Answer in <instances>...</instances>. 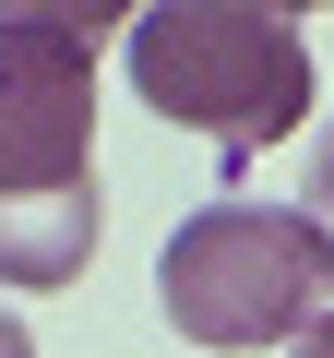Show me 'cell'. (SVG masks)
I'll list each match as a JSON object with an SVG mask.
<instances>
[{"label": "cell", "instance_id": "6da1fadb", "mask_svg": "<svg viewBox=\"0 0 334 358\" xmlns=\"http://www.w3.org/2000/svg\"><path fill=\"white\" fill-rule=\"evenodd\" d=\"M131 96L167 120V131H203L227 167H251L263 143H286L310 120V36L263 0H167L131 36Z\"/></svg>", "mask_w": 334, "mask_h": 358}, {"label": "cell", "instance_id": "7a4b0ae2", "mask_svg": "<svg viewBox=\"0 0 334 358\" xmlns=\"http://www.w3.org/2000/svg\"><path fill=\"white\" fill-rule=\"evenodd\" d=\"M155 310L191 346H298L334 310V227L298 203H203L155 251Z\"/></svg>", "mask_w": 334, "mask_h": 358}, {"label": "cell", "instance_id": "3957f363", "mask_svg": "<svg viewBox=\"0 0 334 358\" xmlns=\"http://www.w3.org/2000/svg\"><path fill=\"white\" fill-rule=\"evenodd\" d=\"M131 36L108 0H13L0 13V203L96 179V48Z\"/></svg>", "mask_w": 334, "mask_h": 358}, {"label": "cell", "instance_id": "277c9868", "mask_svg": "<svg viewBox=\"0 0 334 358\" xmlns=\"http://www.w3.org/2000/svg\"><path fill=\"white\" fill-rule=\"evenodd\" d=\"M108 239V192H36V203H0V287H72Z\"/></svg>", "mask_w": 334, "mask_h": 358}, {"label": "cell", "instance_id": "5b68a950", "mask_svg": "<svg viewBox=\"0 0 334 358\" xmlns=\"http://www.w3.org/2000/svg\"><path fill=\"white\" fill-rule=\"evenodd\" d=\"M310 215L334 227V131H322V167H310Z\"/></svg>", "mask_w": 334, "mask_h": 358}, {"label": "cell", "instance_id": "8992f818", "mask_svg": "<svg viewBox=\"0 0 334 358\" xmlns=\"http://www.w3.org/2000/svg\"><path fill=\"white\" fill-rule=\"evenodd\" d=\"M0 358H36V334H24V310H0Z\"/></svg>", "mask_w": 334, "mask_h": 358}, {"label": "cell", "instance_id": "52a82bcc", "mask_svg": "<svg viewBox=\"0 0 334 358\" xmlns=\"http://www.w3.org/2000/svg\"><path fill=\"white\" fill-rule=\"evenodd\" d=\"M298 358H334V310H322V322H310V334H298Z\"/></svg>", "mask_w": 334, "mask_h": 358}]
</instances>
